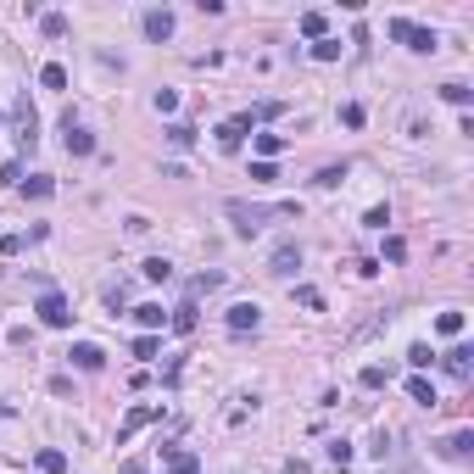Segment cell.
I'll use <instances>...</instances> for the list:
<instances>
[{"mask_svg":"<svg viewBox=\"0 0 474 474\" xmlns=\"http://www.w3.org/2000/svg\"><path fill=\"white\" fill-rule=\"evenodd\" d=\"M224 212H229L235 235H240V240H251V235H262V229H268L274 218H296L302 207H296V201H279V207H257V201H229Z\"/></svg>","mask_w":474,"mask_h":474,"instance_id":"cell-1","label":"cell"},{"mask_svg":"<svg viewBox=\"0 0 474 474\" xmlns=\"http://www.w3.org/2000/svg\"><path fill=\"white\" fill-rule=\"evenodd\" d=\"M391 39H407V51H418V56H430L441 39H435V28H413L407 17H396L391 23Z\"/></svg>","mask_w":474,"mask_h":474,"instance_id":"cell-2","label":"cell"},{"mask_svg":"<svg viewBox=\"0 0 474 474\" xmlns=\"http://www.w3.org/2000/svg\"><path fill=\"white\" fill-rule=\"evenodd\" d=\"M296 268H302V245H296V240L274 245V257H268V274H274V279H290Z\"/></svg>","mask_w":474,"mask_h":474,"instance_id":"cell-3","label":"cell"},{"mask_svg":"<svg viewBox=\"0 0 474 474\" xmlns=\"http://www.w3.org/2000/svg\"><path fill=\"white\" fill-rule=\"evenodd\" d=\"M34 313L45 318V324H51V329H68V324H73V307H68V302H62V296H56V290H45V296H39V307H34Z\"/></svg>","mask_w":474,"mask_h":474,"instance_id":"cell-4","label":"cell"},{"mask_svg":"<svg viewBox=\"0 0 474 474\" xmlns=\"http://www.w3.org/2000/svg\"><path fill=\"white\" fill-rule=\"evenodd\" d=\"M251 129H257V117H251V112H240V117H229V123L218 129V146H224V151H240V140H245Z\"/></svg>","mask_w":474,"mask_h":474,"instance_id":"cell-5","label":"cell"},{"mask_svg":"<svg viewBox=\"0 0 474 474\" xmlns=\"http://www.w3.org/2000/svg\"><path fill=\"white\" fill-rule=\"evenodd\" d=\"M435 363H441L452 380H463V385H469V374H474V352H469V346H452V352H447V357H435Z\"/></svg>","mask_w":474,"mask_h":474,"instance_id":"cell-6","label":"cell"},{"mask_svg":"<svg viewBox=\"0 0 474 474\" xmlns=\"http://www.w3.org/2000/svg\"><path fill=\"white\" fill-rule=\"evenodd\" d=\"M224 324H229L235 335H245V329H257V324H262V307H257V302H235V307L224 313Z\"/></svg>","mask_w":474,"mask_h":474,"instance_id":"cell-7","label":"cell"},{"mask_svg":"<svg viewBox=\"0 0 474 474\" xmlns=\"http://www.w3.org/2000/svg\"><path fill=\"white\" fill-rule=\"evenodd\" d=\"M62 134H68V151H73V157H89V151H95V134L79 129V117H73V112L62 117Z\"/></svg>","mask_w":474,"mask_h":474,"instance_id":"cell-8","label":"cell"},{"mask_svg":"<svg viewBox=\"0 0 474 474\" xmlns=\"http://www.w3.org/2000/svg\"><path fill=\"white\" fill-rule=\"evenodd\" d=\"M441 458H452V463H469V458H474V430H452V435L441 441Z\"/></svg>","mask_w":474,"mask_h":474,"instance_id":"cell-9","label":"cell"},{"mask_svg":"<svg viewBox=\"0 0 474 474\" xmlns=\"http://www.w3.org/2000/svg\"><path fill=\"white\" fill-rule=\"evenodd\" d=\"M146 39H173V11H167V6H151V11H146Z\"/></svg>","mask_w":474,"mask_h":474,"instance_id":"cell-10","label":"cell"},{"mask_svg":"<svg viewBox=\"0 0 474 474\" xmlns=\"http://www.w3.org/2000/svg\"><path fill=\"white\" fill-rule=\"evenodd\" d=\"M162 413L157 407H134V413H129V418H123V430H117V447H123V441H129V435H134V430H146V424H157Z\"/></svg>","mask_w":474,"mask_h":474,"instance_id":"cell-11","label":"cell"},{"mask_svg":"<svg viewBox=\"0 0 474 474\" xmlns=\"http://www.w3.org/2000/svg\"><path fill=\"white\" fill-rule=\"evenodd\" d=\"M68 357H73V363H79V369H89V374H95V369H101V363H106V352H101V346H89V340H79V346H73V352H68Z\"/></svg>","mask_w":474,"mask_h":474,"instance_id":"cell-12","label":"cell"},{"mask_svg":"<svg viewBox=\"0 0 474 474\" xmlns=\"http://www.w3.org/2000/svg\"><path fill=\"white\" fill-rule=\"evenodd\" d=\"M162 452H167V474H201V463L190 452H179V447H162Z\"/></svg>","mask_w":474,"mask_h":474,"instance_id":"cell-13","label":"cell"},{"mask_svg":"<svg viewBox=\"0 0 474 474\" xmlns=\"http://www.w3.org/2000/svg\"><path fill=\"white\" fill-rule=\"evenodd\" d=\"M23 196H28V201H51V196H56V179H45V173H34V179L23 184Z\"/></svg>","mask_w":474,"mask_h":474,"instance_id":"cell-14","label":"cell"},{"mask_svg":"<svg viewBox=\"0 0 474 474\" xmlns=\"http://www.w3.org/2000/svg\"><path fill=\"white\" fill-rule=\"evenodd\" d=\"M441 101H452V106H463L469 112V101H474V89L463 79H452V84H441Z\"/></svg>","mask_w":474,"mask_h":474,"instance_id":"cell-15","label":"cell"},{"mask_svg":"<svg viewBox=\"0 0 474 474\" xmlns=\"http://www.w3.org/2000/svg\"><path fill=\"white\" fill-rule=\"evenodd\" d=\"M140 274H146V279H173V262H167V257H146V262H140Z\"/></svg>","mask_w":474,"mask_h":474,"instance_id":"cell-16","label":"cell"},{"mask_svg":"<svg viewBox=\"0 0 474 474\" xmlns=\"http://www.w3.org/2000/svg\"><path fill=\"white\" fill-rule=\"evenodd\" d=\"M167 324H173L179 335H190V329H196V302H184V307H173V313H167Z\"/></svg>","mask_w":474,"mask_h":474,"instance_id":"cell-17","label":"cell"},{"mask_svg":"<svg viewBox=\"0 0 474 474\" xmlns=\"http://www.w3.org/2000/svg\"><path fill=\"white\" fill-rule=\"evenodd\" d=\"M407 396H413L418 407H435V402H441V396H435V385H430V380H407Z\"/></svg>","mask_w":474,"mask_h":474,"instance_id":"cell-18","label":"cell"},{"mask_svg":"<svg viewBox=\"0 0 474 474\" xmlns=\"http://www.w3.org/2000/svg\"><path fill=\"white\" fill-rule=\"evenodd\" d=\"M324 28H329V17H324V11H302V34H307V39H324Z\"/></svg>","mask_w":474,"mask_h":474,"instance_id":"cell-19","label":"cell"},{"mask_svg":"<svg viewBox=\"0 0 474 474\" xmlns=\"http://www.w3.org/2000/svg\"><path fill=\"white\" fill-rule=\"evenodd\" d=\"M251 146H257L262 162H268V157H279V151H285V134H251Z\"/></svg>","mask_w":474,"mask_h":474,"instance_id":"cell-20","label":"cell"},{"mask_svg":"<svg viewBox=\"0 0 474 474\" xmlns=\"http://www.w3.org/2000/svg\"><path fill=\"white\" fill-rule=\"evenodd\" d=\"M134 318H140V329H162V324H167V313H162L157 302H146V307H134Z\"/></svg>","mask_w":474,"mask_h":474,"instance_id":"cell-21","label":"cell"},{"mask_svg":"<svg viewBox=\"0 0 474 474\" xmlns=\"http://www.w3.org/2000/svg\"><path fill=\"white\" fill-rule=\"evenodd\" d=\"M357 380H363L369 391H380V385H391V369H380V363H369V369H363Z\"/></svg>","mask_w":474,"mask_h":474,"instance_id":"cell-22","label":"cell"},{"mask_svg":"<svg viewBox=\"0 0 474 474\" xmlns=\"http://www.w3.org/2000/svg\"><path fill=\"white\" fill-rule=\"evenodd\" d=\"M39 469L45 474H68V458H62L56 447H45V452H39Z\"/></svg>","mask_w":474,"mask_h":474,"instance_id":"cell-23","label":"cell"},{"mask_svg":"<svg viewBox=\"0 0 474 474\" xmlns=\"http://www.w3.org/2000/svg\"><path fill=\"white\" fill-rule=\"evenodd\" d=\"M45 89H68V68H56V62H45V73H39Z\"/></svg>","mask_w":474,"mask_h":474,"instance_id":"cell-24","label":"cell"},{"mask_svg":"<svg viewBox=\"0 0 474 474\" xmlns=\"http://www.w3.org/2000/svg\"><path fill=\"white\" fill-rule=\"evenodd\" d=\"M39 28H45L51 39H62V34H68V17H62V11H45V17H39Z\"/></svg>","mask_w":474,"mask_h":474,"instance_id":"cell-25","label":"cell"},{"mask_svg":"<svg viewBox=\"0 0 474 474\" xmlns=\"http://www.w3.org/2000/svg\"><path fill=\"white\" fill-rule=\"evenodd\" d=\"M313 56H318V62H340V39H329V34H324V39L313 45Z\"/></svg>","mask_w":474,"mask_h":474,"instance_id":"cell-26","label":"cell"},{"mask_svg":"<svg viewBox=\"0 0 474 474\" xmlns=\"http://www.w3.org/2000/svg\"><path fill=\"white\" fill-rule=\"evenodd\" d=\"M157 335H140V340H134V357H140V363H151V357H157Z\"/></svg>","mask_w":474,"mask_h":474,"instance_id":"cell-27","label":"cell"},{"mask_svg":"<svg viewBox=\"0 0 474 474\" xmlns=\"http://www.w3.org/2000/svg\"><path fill=\"white\" fill-rule=\"evenodd\" d=\"M296 302H302V307H307V313H324V296H318L313 285H302V290H296Z\"/></svg>","mask_w":474,"mask_h":474,"instance_id":"cell-28","label":"cell"},{"mask_svg":"<svg viewBox=\"0 0 474 474\" xmlns=\"http://www.w3.org/2000/svg\"><path fill=\"white\" fill-rule=\"evenodd\" d=\"M435 329H441V335H463V313H441Z\"/></svg>","mask_w":474,"mask_h":474,"instance_id":"cell-29","label":"cell"},{"mask_svg":"<svg viewBox=\"0 0 474 474\" xmlns=\"http://www.w3.org/2000/svg\"><path fill=\"white\" fill-rule=\"evenodd\" d=\"M363 117H369V112H363L357 101H352V106H340V123H346V129H363Z\"/></svg>","mask_w":474,"mask_h":474,"instance_id":"cell-30","label":"cell"},{"mask_svg":"<svg viewBox=\"0 0 474 474\" xmlns=\"http://www.w3.org/2000/svg\"><path fill=\"white\" fill-rule=\"evenodd\" d=\"M167 140H173V146H179V151H184V146H190V140H196V129H190V123H173V129H167Z\"/></svg>","mask_w":474,"mask_h":474,"instance_id":"cell-31","label":"cell"},{"mask_svg":"<svg viewBox=\"0 0 474 474\" xmlns=\"http://www.w3.org/2000/svg\"><path fill=\"white\" fill-rule=\"evenodd\" d=\"M407 363H413V369H430V363H435V352H430V346H424V340H418V346H413V352H407Z\"/></svg>","mask_w":474,"mask_h":474,"instance_id":"cell-32","label":"cell"},{"mask_svg":"<svg viewBox=\"0 0 474 474\" xmlns=\"http://www.w3.org/2000/svg\"><path fill=\"white\" fill-rule=\"evenodd\" d=\"M251 179H257V184H274L279 173H274V162H251Z\"/></svg>","mask_w":474,"mask_h":474,"instance_id":"cell-33","label":"cell"},{"mask_svg":"<svg viewBox=\"0 0 474 474\" xmlns=\"http://www.w3.org/2000/svg\"><path fill=\"white\" fill-rule=\"evenodd\" d=\"M218 285H224V274H201V279L190 285V296H201V290H218Z\"/></svg>","mask_w":474,"mask_h":474,"instance_id":"cell-34","label":"cell"},{"mask_svg":"<svg viewBox=\"0 0 474 474\" xmlns=\"http://www.w3.org/2000/svg\"><path fill=\"white\" fill-rule=\"evenodd\" d=\"M340 179H346V167H324V173H318L313 184H324V190H335V184H340Z\"/></svg>","mask_w":474,"mask_h":474,"instance_id":"cell-35","label":"cell"},{"mask_svg":"<svg viewBox=\"0 0 474 474\" xmlns=\"http://www.w3.org/2000/svg\"><path fill=\"white\" fill-rule=\"evenodd\" d=\"M363 224H369V229H385V224H391V207H374V212H369Z\"/></svg>","mask_w":474,"mask_h":474,"instance_id":"cell-36","label":"cell"},{"mask_svg":"<svg viewBox=\"0 0 474 474\" xmlns=\"http://www.w3.org/2000/svg\"><path fill=\"white\" fill-rule=\"evenodd\" d=\"M157 112H179V95L173 89H157Z\"/></svg>","mask_w":474,"mask_h":474,"instance_id":"cell-37","label":"cell"},{"mask_svg":"<svg viewBox=\"0 0 474 474\" xmlns=\"http://www.w3.org/2000/svg\"><path fill=\"white\" fill-rule=\"evenodd\" d=\"M23 251V235H0V257H17Z\"/></svg>","mask_w":474,"mask_h":474,"instance_id":"cell-38","label":"cell"}]
</instances>
